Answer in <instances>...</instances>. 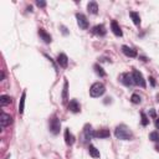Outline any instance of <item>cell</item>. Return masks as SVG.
Masks as SVG:
<instances>
[{
	"mask_svg": "<svg viewBox=\"0 0 159 159\" xmlns=\"http://www.w3.org/2000/svg\"><path fill=\"white\" fill-rule=\"evenodd\" d=\"M83 133H84V139L86 141H90L92 137H94V132L92 131L90 124H86V127H84V129H83Z\"/></svg>",
	"mask_w": 159,
	"mask_h": 159,
	"instance_id": "2e32d148",
	"label": "cell"
},
{
	"mask_svg": "<svg viewBox=\"0 0 159 159\" xmlns=\"http://www.w3.org/2000/svg\"><path fill=\"white\" fill-rule=\"evenodd\" d=\"M61 29H62V33L65 34V35H67V34H68V33H67V29H66L65 26H61Z\"/></svg>",
	"mask_w": 159,
	"mask_h": 159,
	"instance_id": "f1b7e54d",
	"label": "cell"
},
{
	"mask_svg": "<svg viewBox=\"0 0 159 159\" xmlns=\"http://www.w3.org/2000/svg\"><path fill=\"white\" fill-rule=\"evenodd\" d=\"M155 151H157V152H159V143L155 145Z\"/></svg>",
	"mask_w": 159,
	"mask_h": 159,
	"instance_id": "d6a6232c",
	"label": "cell"
},
{
	"mask_svg": "<svg viewBox=\"0 0 159 159\" xmlns=\"http://www.w3.org/2000/svg\"><path fill=\"white\" fill-rule=\"evenodd\" d=\"M67 92H68V82L65 78V82H63V91H62V101L63 102L67 101Z\"/></svg>",
	"mask_w": 159,
	"mask_h": 159,
	"instance_id": "7402d4cb",
	"label": "cell"
},
{
	"mask_svg": "<svg viewBox=\"0 0 159 159\" xmlns=\"http://www.w3.org/2000/svg\"><path fill=\"white\" fill-rule=\"evenodd\" d=\"M121 82L124 84V86H127V87H129V86H132V84H134L133 76L131 75V73H123V75L121 76Z\"/></svg>",
	"mask_w": 159,
	"mask_h": 159,
	"instance_id": "52a82bcc",
	"label": "cell"
},
{
	"mask_svg": "<svg viewBox=\"0 0 159 159\" xmlns=\"http://www.w3.org/2000/svg\"><path fill=\"white\" fill-rule=\"evenodd\" d=\"M76 19H77V24H78V26H80L82 30L88 29V20H87V17L84 16L83 14L77 13V14H76Z\"/></svg>",
	"mask_w": 159,
	"mask_h": 159,
	"instance_id": "5b68a950",
	"label": "cell"
},
{
	"mask_svg": "<svg viewBox=\"0 0 159 159\" xmlns=\"http://www.w3.org/2000/svg\"><path fill=\"white\" fill-rule=\"evenodd\" d=\"M149 81H151V83H152V86H155V82H154V78H153V77H149Z\"/></svg>",
	"mask_w": 159,
	"mask_h": 159,
	"instance_id": "f546056e",
	"label": "cell"
},
{
	"mask_svg": "<svg viewBox=\"0 0 159 159\" xmlns=\"http://www.w3.org/2000/svg\"><path fill=\"white\" fill-rule=\"evenodd\" d=\"M49 126H50V132L52 133V134H59L60 133V129H61V122H60V119L57 118V116H54L51 119H50V122H49Z\"/></svg>",
	"mask_w": 159,
	"mask_h": 159,
	"instance_id": "3957f363",
	"label": "cell"
},
{
	"mask_svg": "<svg viewBox=\"0 0 159 159\" xmlns=\"http://www.w3.org/2000/svg\"><path fill=\"white\" fill-rule=\"evenodd\" d=\"M36 5H37L39 8H45V6H46V2H40V0H37V2H36Z\"/></svg>",
	"mask_w": 159,
	"mask_h": 159,
	"instance_id": "4316f807",
	"label": "cell"
},
{
	"mask_svg": "<svg viewBox=\"0 0 159 159\" xmlns=\"http://www.w3.org/2000/svg\"><path fill=\"white\" fill-rule=\"evenodd\" d=\"M122 52L126 55V56H128V57H137V50H134V49H132V47H129V46H126V45H123L122 46Z\"/></svg>",
	"mask_w": 159,
	"mask_h": 159,
	"instance_id": "8fae6325",
	"label": "cell"
},
{
	"mask_svg": "<svg viewBox=\"0 0 159 159\" xmlns=\"http://www.w3.org/2000/svg\"><path fill=\"white\" fill-rule=\"evenodd\" d=\"M25 98H26V91H23V94H21L20 98V103H19V113L23 114L24 110H25Z\"/></svg>",
	"mask_w": 159,
	"mask_h": 159,
	"instance_id": "ac0fdd59",
	"label": "cell"
},
{
	"mask_svg": "<svg viewBox=\"0 0 159 159\" xmlns=\"http://www.w3.org/2000/svg\"><path fill=\"white\" fill-rule=\"evenodd\" d=\"M149 139L153 142H159V132H152L149 134Z\"/></svg>",
	"mask_w": 159,
	"mask_h": 159,
	"instance_id": "d4e9b609",
	"label": "cell"
},
{
	"mask_svg": "<svg viewBox=\"0 0 159 159\" xmlns=\"http://www.w3.org/2000/svg\"><path fill=\"white\" fill-rule=\"evenodd\" d=\"M88 152H90V155L92 158H100V151L93 144H90L88 145Z\"/></svg>",
	"mask_w": 159,
	"mask_h": 159,
	"instance_id": "d6986e66",
	"label": "cell"
},
{
	"mask_svg": "<svg viewBox=\"0 0 159 159\" xmlns=\"http://www.w3.org/2000/svg\"><path fill=\"white\" fill-rule=\"evenodd\" d=\"M114 135L117 139H121V141H131L133 138V133L132 131L127 127L126 124H119L114 129Z\"/></svg>",
	"mask_w": 159,
	"mask_h": 159,
	"instance_id": "6da1fadb",
	"label": "cell"
},
{
	"mask_svg": "<svg viewBox=\"0 0 159 159\" xmlns=\"http://www.w3.org/2000/svg\"><path fill=\"white\" fill-rule=\"evenodd\" d=\"M104 92H106L104 84L101 83V82H96V83H93L91 86V88H90V96L93 97V98H96V97L102 96Z\"/></svg>",
	"mask_w": 159,
	"mask_h": 159,
	"instance_id": "7a4b0ae2",
	"label": "cell"
},
{
	"mask_svg": "<svg viewBox=\"0 0 159 159\" xmlns=\"http://www.w3.org/2000/svg\"><path fill=\"white\" fill-rule=\"evenodd\" d=\"M110 135H111V132L107 128H103V129L94 132V137H96V138H108Z\"/></svg>",
	"mask_w": 159,
	"mask_h": 159,
	"instance_id": "5bb4252c",
	"label": "cell"
},
{
	"mask_svg": "<svg viewBox=\"0 0 159 159\" xmlns=\"http://www.w3.org/2000/svg\"><path fill=\"white\" fill-rule=\"evenodd\" d=\"M154 124H155V128H157V129H159V117L155 119V123H154Z\"/></svg>",
	"mask_w": 159,
	"mask_h": 159,
	"instance_id": "83f0119b",
	"label": "cell"
},
{
	"mask_svg": "<svg viewBox=\"0 0 159 159\" xmlns=\"http://www.w3.org/2000/svg\"><path fill=\"white\" fill-rule=\"evenodd\" d=\"M94 71H96V73H97L100 77H104L106 76V72L103 71V68L98 65V63H97V65H94Z\"/></svg>",
	"mask_w": 159,
	"mask_h": 159,
	"instance_id": "603a6c76",
	"label": "cell"
},
{
	"mask_svg": "<svg viewBox=\"0 0 159 159\" xmlns=\"http://www.w3.org/2000/svg\"><path fill=\"white\" fill-rule=\"evenodd\" d=\"M111 30H112V33L116 35V36H118L121 37L123 35L122 33V30H121V26L118 25V23L116 20H112V23H111Z\"/></svg>",
	"mask_w": 159,
	"mask_h": 159,
	"instance_id": "9c48e42d",
	"label": "cell"
},
{
	"mask_svg": "<svg viewBox=\"0 0 159 159\" xmlns=\"http://www.w3.org/2000/svg\"><path fill=\"white\" fill-rule=\"evenodd\" d=\"M132 76H133V81H134V84H137V86H139L142 88H145V80L143 77V75L138 71V70H133L132 72Z\"/></svg>",
	"mask_w": 159,
	"mask_h": 159,
	"instance_id": "277c9868",
	"label": "cell"
},
{
	"mask_svg": "<svg viewBox=\"0 0 159 159\" xmlns=\"http://www.w3.org/2000/svg\"><path fill=\"white\" fill-rule=\"evenodd\" d=\"M4 77H5V73H4V72H2V78H0V80L3 81V80H4Z\"/></svg>",
	"mask_w": 159,
	"mask_h": 159,
	"instance_id": "1f68e13d",
	"label": "cell"
},
{
	"mask_svg": "<svg viewBox=\"0 0 159 159\" xmlns=\"http://www.w3.org/2000/svg\"><path fill=\"white\" fill-rule=\"evenodd\" d=\"M129 16L132 17L134 25H137V26L141 25V16H139L138 13H135V11H129Z\"/></svg>",
	"mask_w": 159,
	"mask_h": 159,
	"instance_id": "ffe728a7",
	"label": "cell"
},
{
	"mask_svg": "<svg viewBox=\"0 0 159 159\" xmlns=\"http://www.w3.org/2000/svg\"><path fill=\"white\" fill-rule=\"evenodd\" d=\"M131 101H132V103H134V104H138V103L142 102V98H141L139 94L133 93V94H132V97H131Z\"/></svg>",
	"mask_w": 159,
	"mask_h": 159,
	"instance_id": "cb8c5ba5",
	"label": "cell"
},
{
	"mask_svg": "<svg viewBox=\"0 0 159 159\" xmlns=\"http://www.w3.org/2000/svg\"><path fill=\"white\" fill-rule=\"evenodd\" d=\"M92 34L97 35V36H104L106 34H107V30H106L104 25L100 24V25H96V26L92 29Z\"/></svg>",
	"mask_w": 159,
	"mask_h": 159,
	"instance_id": "ba28073f",
	"label": "cell"
},
{
	"mask_svg": "<svg viewBox=\"0 0 159 159\" xmlns=\"http://www.w3.org/2000/svg\"><path fill=\"white\" fill-rule=\"evenodd\" d=\"M151 116L152 117H155V111L154 110H151Z\"/></svg>",
	"mask_w": 159,
	"mask_h": 159,
	"instance_id": "4dcf8cb0",
	"label": "cell"
},
{
	"mask_svg": "<svg viewBox=\"0 0 159 159\" xmlns=\"http://www.w3.org/2000/svg\"><path fill=\"white\" fill-rule=\"evenodd\" d=\"M37 34H39V36L41 37V40H44V42H45V44H50V42L52 41V37H51V35H50L49 33H46V31H45L44 29H39Z\"/></svg>",
	"mask_w": 159,
	"mask_h": 159,
	"instance_id": "30bf717a",
	"label": "cell"
},
{
	"mask_svg": "<svg viewBox=\"0 0 159 159\" xmlns=\"http://www.w3.org/2000/svg\"><path fill=\"white\" fill-rule=\"evenodd\" d=\"M68 111L73 112V113H78L81 111V107H80V103L77 100H71L70 103H68Z\"/></svg>",
	"mask_w": 159,
	"mask_h": 159,
	"instance_id": "4fadbf2b",
	"label": "cell"
},
{
	"mask_svg": "<svg viewBox=\"0 0 159 159\" xmlns=\"http://www.w3.org/2000/svg\"><path fill=\"white\" fill-rule=\"evenodd\" d=\"M57 63L61 66V67H63V68H66L67 67V65H68V57L66 56V54H59V56H57Z\"/></svg>",
	"mask_w": 159,
	"mask_h": 159,
	"instance_id": "7c38bea8",
	"label": "cell"
},
{
	"mask_svg": "<svg viewBox=\"0 0 159 159\" xmlns=\"http://www.w3.org/2000/svg\"><path fill=\"white\" fill-rule=\"evenodd\" d=\"M65 142L67 145H72L73 143H75V137H73V134L70 132L68 128L65 129Z\"/></svg>",
	"mask_w": 159,
	"mask_h": 159,
	"instance_id": "9a60e30c",
	"label": "cell"
},
{
	"mask_svg": "<svg viewBox=\"0 0 159 159\" xmlns=\"http://www.w3.org/2000/svg\"><path fill=\"white\" fill-rule=\"evenodd\" d=\"M10 103H11V97H10V96L3 94V96L0 97V104H2V107H5V106H8Z\"/></svg>",
	"mask_w": 159,
	"mask_h": 159,
	"instance_id": "44dd1931",
	"label": "cell"
},
{
	"mask_svg": "<svg viewBox=\"0 0 159 159\" xmlns=\"http://www.w3.org/2000/svg\"><path fill=\"white\" fill-rule=\"evenodd\" d=\"M87 10H88V13L90 14H93V15H96L98 13V5L96 2H90L87 4Z\"/></svg>",
	"mask_w": 159,
	"mask_h": 159,
	"instance_id": "e0dca14e",
	"label": "cell"
},
{
	"mask_svg": "<svg viewBox=\"0 0 159 159\" xmlns=\"http://www.w3.org/2000/svg\"><path fill=\"white\" fill-rule=\"evenodd\" d=\"M141 117H142V126H148L149 124V119H148V117H147V114L144 113V112H142L141 113Z\"/></svg>",
	"mask_w": 159,
	"mask_h": 159,
	"instance_id": "484cf974",
	"label": "cell"
},
{
	"mask_svg": "<svg viewBox=\"0 0 159 159\" xmlns=\"http://www.w3.org/2000/svg\"><path fill=\"white\" fill-rule=\"evenodd\" d=\"M0 123H2V128H6L8 126L13 123V117L8 113H2V116H0Z\"/></svg>",
	"mask_w": 159,
	"mask_h": 159,
	"instance_id": "8992f818",
	"label": "cell"
}]
</instances>
